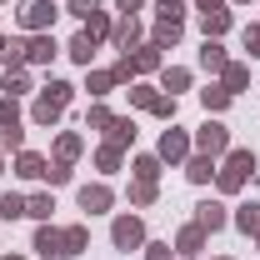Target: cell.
<instances>
[{
    "instance_id": "obj_1",
    "label": "cell",
    "mask_w": 260,
    "mask_h": 260,
    "mask_svg": "<svg viewBox=\"0 0 260 260\" xmlns=\"http://www.w3.org/2000/svg\"><path fill=\"white\" fill-rule=\"evenodd\" d=\"M250 175H255V150H225V165L215 170V185L220 190H240Z\"/></svg>"
},
{
    "instance_id": "obj_2",
    "label": "cell",
    "mask_w": 260,
    "mask_h": 260,
    "mask_svg": "<svg viewBox=\"0 0 260 260\" xmlns=\"http://www.w3.org/2000/svg\"><path fill=\"white\" fill-rule=\"evenodd\" d=\"M110 240H115V250H140L145 245V220L140 215H120L110 225Z\"/></svg>"
},
{
    "instance_id": "obj_3",
    "label": "cell",
    "mask_w": 260,
    "mask_h": 260,
    "mask_svg": "<svg viewBox=\"0 0 260 260\" xmlns=\"http://www.w3.org/2000/svg\"><path fill=\"white\" fill-rule=\"evenodd\" d=\"M195 145H200V155L215 160V155H225V150H230V130L220 125V120H205V125L195 130Z\"/></svg>"
},
{
    "instance_id": "obj_4",
    "label": "cell",
    "mask_w": 260,
    "mask_h": 260,
    "mask_svg": "<svg viewBox=\"0 0 260 260\" xmlns=\"http://www.w3.org/2000/svg\"><path fill=\"white\" fill-rule=\"evenodd\" d=\"M15 15H20V25H25V30H50V20H55V5H50V0H20V10H15Z\"/></svg>"
},
{
    "instance_id": "obj_5",
    "label": "cell",
    "mask_w": 260,
    "mask_h": 260,
    "mask_svg": "<svg viewBox=\"0 0 260 260\" xmlns=\"http://www.w3.org/2000/svg\"><path fill=\"white\" fill-rule=\"evenodd\" d=\"M35 255H45V260H65V235L55 225H45L40 220V230H35Z\"/></svg>"
},
{
    "instance_id": "obj_6",
    "label": "cell",
    "mask_w": 260,
    "mask_h": 260,
    "mask_svg": "<svg viewBox=\"0 0 260 260\" xmlns=\"http://www.w3.org/2000/svg\"><path fill=\"white\" fill-rule=\"evenodd\" d=\"M55 50H60V45H55V35H50V30L30 35V40H25V65H50V60H55Z\"/></svg>"
},
{
    "instance_id": "obj_7",
    "label": "cell",
    "mask_w": 260,
    "mask_h": 260,
    "mask_svg": "<svg viewBox=\"0 0 260 260\" xmlns=\"http://www.w3.org/2000/svg\"><path fill=\"white\" fill-rule=\"evenodd\" d=\"M185 155H190V135H185L180 125H170V130L160 135V160L175 165V160H185Z\"/></svg>"
},
{
    "instance_id": "obj_8",
    "label": "cell",
    "mask_w": 260,
    "mask_h": 260,
    "mask_svg": "<svg viewBox=\"0 0 260 260\" xmlns=\"http://www.w3.org/2000/svg\"><path fill=\"white\" fill-rule=\"evenodd\" d=\"M225 220H230V215H225V205H220V200H205V205H195V225L205 230V235H210V230H220Z\"/></svg>"
},
{
    "instance_id": "obj_9",
    "label": "cell",
    "mask_w": 260,
    "mask_h": 260,
    "mask_svg": "<svg viewBox=\"0 0 260 260\" xmlns=\"http://www.w3.org/2000/svg\"><path fill=\"white\" fill-rule=\"evenodd\" d=\"M110 185H80V210H90V215H100V210H110Z\"/></svg>"
},
{
    "instance_id": "obj_10",
    "label": "cell",
    "mask_w": 260,
    "mask_h": 260,
    "mask_svg": "<svg viewBox=\"0 0 260 260\" xmlns=\"http://www.w3.org/2000/svg\"><path fill=\"white\" fill-rule=\"evenodd\" d=\"M200 30H205V40H220V35L230 30V10L220 5V10H200Z\"/></svg>"
},
{
    "instance_id": "obj_11",
    "label": "cell",
    "mask_w": 260,
    "mask_h": 260,
    "mask_svg": "<svg viewBox=\"0 0 260 260\" xmlns=\"http://www.w3.org/2000/svg\"><path fill=\"white\" fill-rule=\"evenodd\" d=\"M45 170H50V160H45V155H35V150H20V160H15V175H25V180H45Z\"/></svg>"
},
{
    "instance_id": "obj_12",
    "label": "cell",
    "mask_w": 260,
    "mask_h": 260,
    "mask_svg": "<svg viewBox=\"0 0 260 260\" xmlns=\"http://www.w3.org/2000/svg\"><path fill=\"white\" fill-rule=\"evenodd\" d=\"M175 250H180V255H200V250H205V230H200V225H185L180 235H175Z\"/></svg>"
},
{
    "instance_id": "obj_13",
    "label": "cell",
    "mask_w": 260,
    "mask_h": 260,
    "mask_svg": "<svg viewBox=\"0 0 260 260\" xmlns=\"http://www.w3.org/2000/svg\"><path fill=\"white\" fill-rule=\"evenodd\" d=\"M110 40H115V45H120V50L130 55V45L140 40V25H135V15H120V25L110 30Z\"/></svg>"
},
{
    "instance_id": "obj_14",
    "label": "cell",
    "mask_w": 260,
    "mask_h": 260,
    "mask_svg": "<svg viewBox=\"0 0 260 260\" xmlns=\"http://www.w3.org/2000/svg\"><path fill=\"white\" fill-rule=\"evenodd\" d=\"M95 45H100L95 35H90V30H80L75 40H70V60H75V65H90V55H95Z\"/></svg>"
},
{
    "instance_id": "obj_15",
    "label": "cell",
    "mask_w": 260,
    "mask_h": 260,
    "mask_svg": "<svg viewBox=\"0 0 260 260\" xmlns=\"http://www.w3.org/2000/svg\"><path fill=\"white\" fill-rule=\"evenodd\" d=\"M235 225L245 230V235H260V205H255V200H245V205H235Z\"/></svg>"
},
{
    "instance_id": "obj_16",
    "label": "cell",
    "mask_w": 260,
    "mask_h": 260,
    "mask_svg": "<svg viewBox=\"0 0 260 260\" xmlns=\"http://www.w3.org/2000/svg\"><path fill=\"white\" fill-rule=\"evenodd\" d=\"M185 175H190L195 185H205V180L215 175V160H210V155H190V160H185Z\"/></svg>"
},
{
    "instance_id": "obj_17",
    "label": "cell",
    "mask_w": 260,
    "mask_h": 260,
    "mask_svg": "<svg viewBox=\"0 0 260 260\" xmlns=\"http://www.w3.org/2000/svg\"><path fill=\"white\" fill-rule=\"evenodd\" d=\"M70 90H75V85H65V80H50V85L40 90V100H45V105H55V110H65V105H70Z\"/></svg>"
},
{
    "instance_id": "obj_18",
    "label": "cell",
    "mask_w": 260,
    "mask_h": 260,
    "mask_svg": "<svg viewBox=\"0 0 260 260\" xmlns=\"http://www.w3.org/2000/svg\"><path fill=\"white\" fill-rule=\"evenodd\" d=\"M200 65H205V70H225V50H220V40H205V45H200Z\"/></svg>"
},
{
    "instance_id": "obj_19",
    "label": "cell",
    "mask_w": 260,
    "mask_h": 260,
    "mask_svg": "<svg viewBox=\"0 0 260 260\" xmlns=\"http://www.w3.org/2000/svg\"><path fill=\"white\" fill-rule=\"evenodd\" d=\"M60 235H65V255H80V250L90 245V230L85 225H70V230H60Z\"/></svg>"
},
{
    "instance_id": "obj_20",
    "label": "cell",
    "mask_w": 260,
    "mask_h": 260,
    "mask_svg": "<svg viewBox=\"0 0 260 260\" xmlns=\"http://www.w3.org/2000/svg\"><path fill=\"white\" fill-rule=\"evenodd\" d=\"M0 85H5V95H25V90H30V75H25V65H20V70H5V80H0Z\"/></svg>"
},
{
    "instance_id": "obj_21",
    "label": "cell",
    "mask_w": 260,
    "mask_h": 260,
    "mask_svg": "<svg viewBox=\"0 0 260 260\" xmlns=\"http://www.w3.org/2000/svg\"><path fill=\"white\" fill-rule=\"evenodd\" d=\"M175 40H180V20H155V45H160V50H170Z\"/></svg>"
},
{
    "instance_id": "obj_22",
    "label": "cell",
    "mask_w": 260,
    "mask_h": 260,
    "mask_svg": "<svg viewBox=\"0 0 260 260\" xmlns=\"http://www.w3.org/2000/svg\"><path fill=\"white\" fill-rule=\"evenodd\" d=\"M20 215H25V195H0V220H20Z\"/></svg>"
},
{
    "instance_id": "obj_23",
    "label": "cell",
    "mask_w": 260,
    "mask_h": 260,
    "mask_svg": "<svg viewBox=\"0 0 260 260\" xmlns=\"http://www.w3.org/2000/svg\"><path fill=\"white\" fill-rule=\"evenodd\" d=\"M220 80H225V90L235 95V90H245V80H250V70H245V65H225V70H220Z\"/></svg>"
},
{
    "instance_id": "obj_24",
    "label": "cell",
    "mask_w": 260,
    "mask_h": 260,
    "mask_svg": "<svg viewBox=\"0 0 260 260\" xmlns=\"http://www.w3.org/2000/svg\"><path fill=\"white\" fill-rule=\"evenodd\" d=\"M120 80H115V70H90V95H110Z\"/></svg>"
},
{
    "instance_id": "obj_25",
    "label": "cell",
    "mask_w": 260,
    "mask_h": 260,
    "mask_svg": "<svg viewBox=\"0 0 260 260\" xmlns=\"http://www.w3.org/2000/svg\"><path fill=\"white\" fill-rule=\"evenodd\" d=\"M130 65H135V75H140V70H155V65H160V45H145V50H135V55H130Z\"/></svg>"
},
{
    "instance_id": "obj_26",
    "label": "cell",
    "mask_w": 260,
    "mask_h": 260,
    "mask_svg": "<svg viewBox=\"0 0 260 260\" xmlns=\"http://www.w3.org/2000/svg\"><path fill=\"white\" fill-rule=\"evenodd\" d=\"M200 100H205V110H215V115H220V110L230 105V90H225V85H210V90H200Z\"/></svg>"
},
{
    "instance_id": "obj_27",
    "label": "cell",
    "mask_w": 260,
    "mask_h": 260,
    "mask_svg": "<svg viewBox=\"0 0 260 260\" xmlns=\"http://www.w3.org/2000/svg\"><path fill=\"white\" fill-rule=\"evenodd\" d=\"M50 210H55L50 195H30V200H25V215H35V220H50Z\"/></svg>"
},
{
    "instance_id": "obj_28",
    "label": "cell",
    "mask_w": 260,
    "mask_h": 260,
    "mask_svg": "<svg viewBox=\"0 0 260 260\" xmlns=\"http://www.w3.org/2000/svg\"><path fill=\"white\" fill-rule=\"evenodd\" d=\"M0 150H25V130L20 125H0Z\"/></svg>"
},
{
    "instance_id": "obj_29",
    "label": "cell",
    "mask_w": 260,
    "mask_h": 260,
    "mask_svg": "<svg viewBox=\"0 0 260 260\" xmlns=\"http://www.w3.org/2000/svg\"><path fill=\"white\" fill-rule=\"evenodd\" d=\"M160 175V155H135V180H155Z\"/></svg>"
},
{
    "instance_id": "obj_30",
    "label": "cell",
    "mask_w": 260,
    "mask_h": 260,
    "mask_svg": "<svg viewBox=\"0 0 260 260\" xmlns=\"http://www.w3.org/2000/svg\"><path fill=\"white\" fill-rule=\"evenodd\" d=\"M75 155H80V135H60V145H55V160L70 165Z\"/></svg>"
},
{
    "instance_id": "obj_31",
    "label": "cell",
    "mask_w": 260,
    "mask_h": 260,
    "mask_svg": "<svg viewBox=\"0 0 260 260\" xmlns=\"http://www.w3.org/2000/svg\"><path fill=\"white\" fill-rule=\"evenodd\" d=\"M95 165H100V170H120V145H110V140H105V145L95 150Z\"/></svg>"
},
{
    "instance_id": "obj_32",
    "label": "cell",
    "mask_w": 260,
    "mask_h": 260,
    "mask_svg": "<svg viewBox=\"0 0 260 260\" xmlns=\"http://www.w3.org/2000/svg\"><path fill=\"white\" fill-rule=\"evenodd\" d=\"M130 140H135V120H115V125H110V145H120V150H125Z\"/></svg>"
},
{
    "instance_id": "obj_33",
    "label": "cell",
    "mask_w": 260,
    "mask_h": 260,
    "mask_svg": "<svg viewBox=\"0 0 260 260\" xmlns=\"http://www.w3.org/2000/svg\"><path fill=\"white\" fill-rule=\"evenodd\" d=\"M160 85L170 90V95H175V90H185V85H190V70H180V65H175V70H165V75H160Z\"/></svg>"
},
{
    "instance_id": "obj_34",
    "label": "cell",
    "mask_w": 260,
    "mask_h": 260,
    "mask_svg": "<svg viewBox=\"0 0 260 260\" xmlns=\"http://www.w3.org/2000/svg\"><path fill=\"white\" fill-rule=\"evenodd\" d=\"M185 10H190L185 0H160V5H155V15H160V20H185Z\"/></svg>"
},
{
    "instance_id": "obj_35",
    "label": "cell",
    "mask_w": 260,
    "mask_h": 260,
    "mask_svg": "<svg viewBox=\"0 0 260 260\" xmlns=\"http://www.w3.org/2000/svg\"><path fill=\"white\" fill-rule=\"evenodd\" d=\"M155 200V180H135L130 185V205H150Z\"/></svg>"
},
{
    "instance_id": "obj_36",
    "label": "cell",
    "mask_w": 260,
    "mask_h": 260,
    "mask_svg": "<svg viewBox=\"0 0 260 260\" xmlns=\"http://www.w3.org/2000/svg\"><path fill=\"white\" fill-rule=\"evenodd\" d=\"M0 125H20V105H15V95L0 100Z\"/></svg>"
},
{
    "instance_id": "obj_37",
    "label": "cell",
    "mask_w": 260,
    "mask_h": 260,
    "mask_svg": "<svg viewBox=\"0 0 260 260\" xmlns=\"http://www.w3.org/2000/svg\"><path fill=\"white\" fill-rule=\"evenodd\" d=\"M70 15L75 20H90V15H100V0H70Z\"/></svg>"
},
{
    "instance_id": "obj_38",
    "label": "cell",
    "mask_w": 260,
    "mask_h": 260,
    "mask_svg": "<svg viewBox=\"0 0 260 260\" xmlns=\"http://www.w3.org/2000/svg\"><path fill=\"white\" fill-rule=\"evenodd\" d=\"M130 100H135L140 110H150V105L160 100V90H150V85H135V90H130Z\"/></svg>"
},
{
    "instance_id": "obj_39",
    "label": "cell",
    "mask_w": 260,
    "mask_h": 260,
    "mask_svg": "<svg viewBox=\"0 0 260 260\" xmlns=\"http://www.w3.org/2000/svg\"><path fill=\"white\" fill-rule=\"evenodd\" d=\"M150 110H155L160 120H175V95H160V100H155V105H150Z\"/></svg>"
},
{
    "instance_id": "obj_40",
    "label": "cell",
    "mask_w": 260,
    "mask_h": 260,
    "mask_svg": "<svg viewBox=\"0 0 260 260\" xmlns=\"http://www.w3.org/2000/svg\"><path fill=\"white\" fill-rule=\"evenodd\" d=\"M90 125H95V130H110V125H115V115H110L105 105H95V110H90Z\"/></svg>"
},
{
    "instance_id": "obj_41",
    "label": "cell",
    "mask_w": 260,
    "mask_h": 260,
    "mask_svg": "<svg viewBox=\"0 0 260 260\" xmlns=\"http://www.w3.org/2000/svg\"><path fill=\"white\" fill-rule=\"evenodd\" d=\"M45 180H50V185H65V180H70V165H60V160H55L50 170H45Z\"/></svg>"
},
{
    "instance_id": "obj_42",
    "label": "cell",
    "mask_w": 260,
    "mask_h": 260,
    "mask_svg": "<svg viewBox=\"0 0 260 260\" xmlns=\"http://www.w3.org/2000/svg\"><path fill=\"white\" fill-rule=\"evenodd\" d=\"M145 260H170V245H165V240H150V245H145Z\"/></svg>"
},
{
    "instance_id": "obj_43",
    "label": "cell",
    "mask_w": 260,
    "mask_h": 260,
    "mask_svg": "<svg viewBox=\"0 0 260 260\" xmlns=\"http://www.w3.org/2000/svg\"><path fill=\"white\" fill-rule=\"evenodd\" d=\"M245 50L260 60V25H245Z\"/></svg>"
},
{
    "instance_id": "obj_44",
    "label": "cell",
    "mask_w": 260,
    "mask_h": 260,
    "mask_svg": "<svg viewBox=\"0 0 260 260\" xmlns=\"http://www.w3.org/2000/svg\"><path fill=\"white\" fill-rule=\"evenodd\" d=\"M115 5H120V15H135L140 10V0H115Z\"/></svg>"
},
{
    "instance_id": "obj_45",
    "label": "cell",
    "mask_w": 260,
    "mask_h": 260,
    "mask_svg": "<svg viewBox=\"0 0 260 260\" xmlns=\"http://www.w3.org/2000/svg\"><path fill=\"white\" fill-rule=\"evenodd\" d=\"M195 5H200V10H220L225 0H195Z\"/></svg>"
},
{
    "instance_id": "obj_46",
    "label": "cell",
    "mask_w": 260,
    "mask_h": 260,
    "mask_svg": "<svg viewBox=\"0 0 260 260\" xmlns=\"http://www.w3.org/2000/svg\"><path fill=\"white\" fill-rule=\"evenodd\" d=\"M0 55H5V35H0Z\"/></svg>"
},
{
    "instance_id": "obj_47",
    "label": "cell",
    "mask_w": 260,
    "mask_h": 260,
    "mask_svg": "<svg viewBox=\"0 0 260 260\" xmlns=\"http://www.w3.org/2000/svg\"><path fill=\"white\" fill-rule=\"evenodd\" d=\"M5 260H25V255H5Z\"/></svg>"
},
{
    "instance_id": "obj_48",
    "label": "cell",
    "mask_w": 260,
    "mask_h": 260,
    "mask_svg": "<svg viewBox=\"0 0 260 260\" xmlns=\"http://www.w3.org/2000/svg\"><path fill=\"white\" fill-rule=\"evenodd\" d=\"M220 260H230V255H220Z\"/></svg>"
},
{
    "instance_id": "obj_49",
    "label": "cell",
    "mask_w": 260,
    "mask_h": 260,
    "mask_svg": "<svg viewBox=\"0 0 260 260\" xmlns=\"http://www.w3.org/2000/svg\"><path fill=\"white\" fill-rule=\"evenodd\" d=\"M240 5H245V0H240Z\"/></svg>"
},
{
    "instance_id": "obj_50",
    "label": "cell",
    "mask_w": 260,
    "mask_h": 260,
    "mask_svg": "<svg viewBox=\"0 0 260 260\" xmlns=\"http://www.w3.org/2000/svg\"><path fill=\"white\" fill-rule=\"evenodd\" d=\"M0 5H5V0H0Z\"/></svg>"
}]
</instances>
